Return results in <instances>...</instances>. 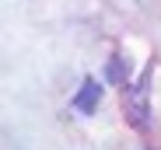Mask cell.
Returning a JSON list of instances; mask_svg holds the SVG:
<instances>
[{"mask_svg": "<svg viewBox=\"0 0 161 150\" xmlns=\"http://www.w3.org/2000/svg\"><path fill=\"white\" fill-rule=\"evenodd\" d=\"M123 108H126V119L133 122V126L144 129V122H147V73H144L137 84H126V91H123Z\"/></svg>", "mask_w": 161, "mask_h": 150, "instance_id": "6da1fadb", "label": "cell"}, {"mask_svg": "<svg viewBox=\"0 0 161 150\" xmlns=\"http://www.w3.org/2000/svg\"><path fill=\"white\" fill-rule=\"evenodd\" d=\"M98 101H102V87H98V80H84L80 84V91H77V98H74V108L77 112H95L98 108Z\"/></svg>", "mask_w": 161, "mask_h": 150, "instance_id": "7a4b0ae2", "label": "cell"}, {"mask_svg": "<svg viewBox=\"0 0 161 150\" xmlns=\"http://www.w3.org/2000/svg\"><path fill=\"white\" fill-rule=\"evenodd\" d=\"M126 77H130V63L116 56V59L109 63V80H116V84H126Z\"/></svg>", "mask_w": 161, "mask_h": 150, "instance_id": "3957f363", "label": "cell"}]
</instances>
